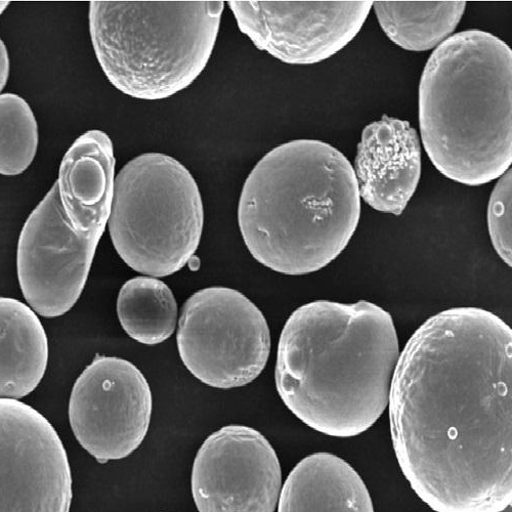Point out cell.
I'll use <instances>...</instances> for the list:
<instances>
[{
  "label": "cell",
  "instance_id": "13",
  "mask_svg": "<svg viewBox=\"0 0 512 512\" xmlns=\"http://www.w3.org/2000/svg\"><path fill=\"white\" fill-rule=\"evenodd\" d=\"M354 172L360 197L369 206L401 216L421 176V145L415 128L387 115L367 125Z\"/></svg>",
  "mask_w": 512,
  "mask_h": 512
},
{
  "label": "cell",
  "instance_id": "15",
  "mask_svg": "<svg viewBox=\"0 0 512 512\" xmlns=\"http://www.w3.org/2000/svg\"><path fill=\"white\" fill-rule=\"evenodd\" d=\"M278 512H374V507L353 466L318 452L294 466L282 487Z\"/></svg>",
  "mask_w": 512,
  "mask_h": 512
},
{
  "label": "cell",
  "instance_id": "3",
  "mask_svg": "<svg viewBox=\"0 0 512 512\" xmlns=\"http://www.w3.org/2000/svg\"><path fill=\"white\" fill-rule=\"evenodd\" d=\"M361 217V197L348 158L330 144L296 140L254 166L238 206L244 243L263 266L302 276L343 252Z\"/></svg>",
  "mask_w": 512,
  "mask_h": 512
},
{
  "label": "cell",
  "instance_id": "12",
  "mask_svg": "<svg viewBox=\"0 0 512 512\" xmlns=\"http://www.w3.org/2000/svg\"><path fill=\"white\" fill-rule=\"evenodd\" d=\"M372 2H229L253 45L291 65L321 63L345 49L365 24Z\"/></svg>",
  "mask_w": 512,
  "mask_h": 512
},
{
  "label": "cell",
  "instance_id": "22",
  "mask_svg": "<svg viewBox=\"0 0 512 512\" xmlns=\"http://www.w3.org/2000/svg\"><path fill=\"white\" fill-rule=\"evenodd\" d=\"M9 5V2H0V16L8 9Z\"/></svg>",
  "mask_w": 512,
  "mask_h": 512
},
{
  "label": "cell",
  "instance_id": "4",
  "mask_svg": "<svg viewBox=\"0 0 512 512\" xmlns=\"http://www.w3.org/2000/svg\"><path fill=\"white\" fill-rule=\"evenodd\" d=\"M422 144L439 172L478 187L512 163V52L482 30L450 36L426 63L419 85Z\"/></svg>",
  "mask_w": 512,
  "mask_h": 512
},
{
  "label": "cell",
  "instance_id": "7",
  "mask_svg": "<svg viewBox=\"0 0 512 512\" xmlns=\"http://www.w3.org/2000/svg\"><path fill=\"white\" fill-rule=\"evenodd\" d=\"M178 350L186 368L206 386H247L266 368L271 353L268 322L248 297L227 287L195 292L179 321Z\"/></svg>",
  "mask_w": 512,
  "mask_h": 512
},
{
  "label": "cell",
  "instance_id": "9",
  "mask_svg": "<svg viewBox=\"0 0 512 512\" xmlns=\"http://www.w3.org/2000/svg\"><path fill=\"white\" fill-rule=\"evenodd\" d=\"M152 409L149 383L133 363L97 356L74 383L69 421L81 447L106 463L126 458L142 445Z\"/></svg>",
  "mask_w": 512,
  "mask_h": 512
},
{
  "label": "cell",
  "instance_id": "10",
  "mask_svg": "<svg viewBox=\"0 0 512 512\" xmlns=\"http://www.w3.org/2000/svg\"><path fill=\"white\" fill-rule=\"evenodd\" d=\"M72 487L53 424L28 404L0 399V512H70Z\"/></svg>",
  "mask_w": 512,
  "mask_h": 512
},
{
  "label": "cell",
  "instance_id": "8",
  "mask_svg": "<svg viewBox=\"0 0 512 512\" xmlns=\"http://www.w3.org/2000/svg\"><path fill=\"white\" fill-rule=\"evenodd\" d=\"M104 232L67 215L57 183L30 213L18 241L17 274L37 315L58 318L76 305Z\"/></svg>",
  "mask_w": 512,
  "mask_h": 512
},
{
  "label": "cell",
  "instance_id": "14",
  "mask_svg": "<svg viewBox=\"0 0 512 512\" xmlns=\"http://www.w3.org/2000/svg\"><path fill=\"white\" fill-rule=\"evenodd\" d=\"M116 159L102 131L80 136L65 154L57 181L67 215L76 222L106 229L113 200Z\"/></svg>",
  "mask_w": 512,
  "mask_h": 512
},
{
  "label": "cell",
  "instance_id": "19",
  "mask_svg": "<svg viewBox=\"0 0 512 512\" xmlns=\"http://www.w3.org/2000/svg\"><path fill=\"white\" fill-rule=\"evenodd\" d=\"M38 148V126L28 103L18 95H0V175H22Z\"/></svg>",
  "mask_w": 512,
  "mask_h": 512
},
{
  "label": "cell",
  "instance_id": "20",
  "mask_svg": "<svg viewBox=\"0 0 512 512\" xmlns=\"http://www.w3.org/2000/svg\"><path fill=\"white\" fill-rule=\"evenodd\" d=\"M512 172L508 170L494 187L488 205V229L499 258L511 267Z\"/></svg>",
  "mask_w": 512,
  "mask_h": 512
},
{
  "label": "cell",
  "instance_id": "1",
  "mask_svg": "<svg viewBox=\"0 0 512 512\" xmlns=\"http://www.w3.org/2000/svg\"><path fill=\"white\" fill-rule=\"evenodd\" d=\"M512 331L481 308H453L410 337L393 376L390 424L401 471L436 512L512 502Z\"/></svg>",
  "mask_w": 512,
  "mask_h": 512
},
{
  "label": "cell",
  "instance_id": "18",
  "mask_svg": "<svg viewBox=\"0 0 512 512\" xmlns=\"http://www.w3.org/2000/svg\"><path fill=\"white\" fill-rule=\"evenodd\" d=\"M117 316L126 334L138 343L156 346L176 330V297L164 282L153 277H137L121 287Z\"/></svg>",
  "mask_w": 512,
  "mask_h": 512
},
{
  "label": "cell",
  "instance_id": "6",
  "mask_svg": "<svg viewBox=\"0 0 512 512\" xmlns=\"http://www.w3.org/2000/svg\"><path fill=\"white\" fill-rule=\"evenodd\" d=\"M107 225L128 267L156 278L174 275L201 241L204 209L198 185L174 157L142 154L115 178Z\"/></svg>",
  "mask_w": 512,
  "mask_h": 512
},
{
  "label": "cell",
  "instance_id": "16",
  "mask_svg": "<svg viewBox=\"0 0 512 512\" xmlns=\"http://www.w3.org/2000/svg\"><path fill=\"white\" fill-rule=\"evenodd\" d=\"M49 357V337L35 311L16 298L0 296V399L18 400L34 392Z\"/></svg>",
  "mask_w": 512,
  "mask_h": 512
},
{
  "label": "cell",
  "instance_id": "11",
  "mask_svg": "<svg viewBox=\"0 0 512 512\" xmlns=\"http://www.w3.org/2000/svg\"><path fill=\"white\" fill-rule=\"evenodd\" d=\"M191 489L199 512H275L282 490L280 461L259 431L227 425L197 452Z\"/></svg>",
  "mask_w": 512,
  "mask_h": 512
},
{
  "label": "cell",
  "instance_id": "5",
  "mask_svg": "<svg viewBox=\"0 0 512 512\" xmlns=\"http://www.w3.org/2000/svg\"><path fill=\"white\" fill-rule=\"evenodd\" d=\"M224 2H92L90 32L108 80L126 96L159 101L206 68Z\"/></svg>",
  "mask_w": 512,
  "mask_h": 512
},
{
  "label": "cell",
  "instance_id": "21",
  "mask_svg": "<svg viewBox=\"0 0 512 512\" xmlns=\"http://www.w3.org/2000/svg\"><path fill=\"white\" fill-rule=\"evenodd\" d=\"M10 76V58L5 42L0 38V94L5 90Z\"/></svg>",
  "mask_w": 512,
  "mask_h": 512
},
{
  "label": "cell",
  "instance_id": "17",
  "mask_svg": "<svg viewBox=\"0 0 512 512\" xmlns=\"http://www.w3.org/2000/svg\"><path fill=\"white\" fill-rule=\"evenodd\" d=\"M379 25L398 47L410 52L438 48L459 25L465 2H375Z\"/></svg>",
  "mask_w": 512,
  "mask_h": 512
},
{
  "label": "cell",
  "instance_id": "23",
  "mask_svg": "<svg viewBox=\"0 0 512 512\" xmlns=\"http://www.w3.org/2000/svg\"><path fill=\"white\" fill-rule=\"evenodd\" d=\"M498 512H512L511 505H508L506 508H504V509H502L501 511H498Z\"/></svg>",
  "mask_w": 512,
  "mask_h": 512
},
{
  "label": "cell",
  "instance_id": "2",
  "mask_svg": "<svg viewBox=\"0 0 512 512\" xmlns=\"http://www.w3.org/2000/svg\"><path fill=\"white\" fill-rule=\"evenodd\" d=\"M400 357L394 320L360 301H316L295 310L281 333L275 380L285 406L312 430L349 439L389 406Z\"/></svg>",
  "mask_w": 512,
  "mask_h": 512
}]
</instances>
